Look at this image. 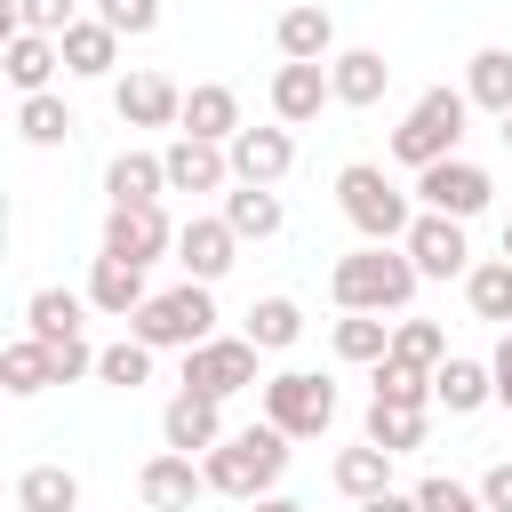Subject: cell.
Segmentation results:
<instances>
[{"instance_id":"f546056e","label":"cell","mask_w":512,"mask_h":512,"mask_svg":"<svg viewBox=\"0 0 512 512\" xmlns=\"http://www.w3.org/2000/svg\"><path fill=\"white\" fill-rule=\"evenodd\" d=\"M336 488H344L352 504H368V496H384V488H392V448H376V440H360V448H344V456H336Z\"/></svg>"},{"instance_id":"9a60e30c","label":"cell","mask_w":512,"mask_h":512,"mask_svg":"<svg viewBox=\"0 0 512 512\" xmlns=\"http://www.w3.org/2000/svg\"><path fill=\"white\" fill-rule=\"evenodd\" d=\"M272 40H280L288 64H328V56H336V16H328L320 0H288L280 24H272Z\"/></svg>"},{"instance_id":"d4e9b609","label":"cell","mask_w":512,"mask_h":512,"mask_svg":"<svg viewBox=\"0 0 512 512\" xmlns=\"http://www.w3.org/2000/svg\"><path fill=\"white\" fill-rule=\"evenodd\" d=\"M80 312H88V296H72V288H32V296H24V336L64 344V336H80Z\"/></svg>"},{"instance_id":"d590c367","label":"cell","mask_w":512,"mask_h":512,"mask_svg":"<svg viewBox=\"0 0 512 512\" xmlns=\"http://www.w3.org/2000/svg\"><path fill=\"white\" fill-rule=\"evenodd\" d=\"M16 128H24V144H40V152H48V144H64V136H72V104L40 88V96H24V104H16Z\"/></svg>"},{"instance_id":"ee69618b","label":"cell","mask_w":512,"mask_h":512,"mask_svg":"<svg viewBox=\"0 0 512 512\" xmlns=\"http://www.w3.org/2000/svg\"><path fill=\"white\" fill-rule=\"evenodd\" d=\"M480 504H488V512H512V456L480 472Z\"/></svg>"},{"instance_id":"836d02e7","label":"cell","mask_w":512,"mask_h":512,"mask_svg":"<svg viewBox=\"0 0 512 512\" xmlns=\"http://www.w3.org/2000/svg\"><path fill=\"white\" fill-rule=\"evenodd\" d=\"M224 224H232L240 240H272V232H280V200H272V184H240V192H224Z\"/></svg>"},{"instance_id":"bcb514c9","label":"cell","mask_w":512,"mask_h":512,"mask_svg":"<svg viewBox=\"0 0 512 512\" xmlns=\"http://www.w3.org/2000/svg\"><path fill=\"white\" fill-rule=\"evenodd\" d=\"M360 512H424V504H416V496H400V488H384V496H368Z\"/></svg>"},{"instance_id":"cb8c5ba5","label":"cell","mask_w":512,"mask_h":512,"mask_svg":"<svg viewBox=\"0 0 512 512\" xmlns=\"http://www.w3.org/2000/svg\"><path fill=\"white\" fill-rule=\"evenodd\" d=\"M56 64H64L56 32H8V80H16V96H40L56 80Z\"/></svg>"},{"instance_id":"d6986e66","label":"cell","mask_w":512,"mask_h":512,"mask_svg":"<svg viewBox=\"0 0 512 512\" xmlns=\"http://www.w3.org/2000/svg\"><path fill=\"white\" fill-rule=\"evenodd\" d=\"M320 104H336L328 64H280V72H272V120H280V128L320 120Z\"/></svg>"},{"instance_id":"52a82bcc","label":"cell","mask_w":512,"mask_h":512,"mask_svg":"<svg viewBox=\"0 0 512 512\" xmlns=\"http://www.w3.org/2000/svg\"><path fill=\"white\" fill-rule=\"evenodd\" d=\"M416 200L424 208H440V216H480L488 200H496V176L480 168V160H464V152H448V160H432V168H416Z\"/></svg>"},{"instance_id":"f1b7e54d","label":"cell","mask_w":512,"mask_h":512,"mask_svg":"<svg viewBox=\"0 0 512 512\" xmlns=\"http://www.w3.org/2000/svg\"><path fill=\"white\" fill-rule=\"evenodd\" d=\"M0 384H8L16 400H32V392H48V384H56V352H48L40 336H16V344L0 352Z\"/></svg>"},{"instance_id":"ac0fdd59","label":"cell","mask_w":512,"mask_h":512,"mask_svg":"<svg viewBox=\"0 0 512 512\" xmlns=\"http://www.w3.org/2000/svg\"><path fill=\"white\" fill-rule=\"evenodd\" d=\"M328 88H336V104H352V112L384 104V88H392L384 48H336V56H328Z\"/></svg>"},{"instance_id":"5bb4252c","label":"cell","mask_w":512,"mask_h":512,"mask_svg":"<svg viewBox=\"0 0 512 512\" xmlns=\"http://www.w3.org/2000/svg\"><path fill=\"white\" fill-rule=\"evenodd\" d=\"M136 496H144L152 512H192V496H208V472H200L184 448H160V456L136 472Z\"/></svg>"},{"instance_id":"7c38bea8","label":"cell","mask_w":512,"mask_h":512,"mask_svg":"<svg viewBox=\"0 0 512 512\" xmlns=\"http://www.w3.org/2000/svg\"><path fill=\"white\" fill-rule=\"evenodd\" d=\"M160 440H168V448H184V456H208V448L224 440V400L184 384V392L160 408Z\"/></svg>"},{"instance_id":"2e32d148","label":"cell","mask_w":512,"mask_h":512,"mask_svg":"<svg viewBox=\"0 0 512 512\" xmlns=\"http://www.w3.org/2000/svg\"><path fill=\"white\" fill-rule=\"evenodd\" d=\"M224 152H232V184H280L296 168V136L288 128H240Z\"/></svg>"},{"instance_id":"c3c4849f","label":"cell","mask_w":512,"mask_h":512,"mask_svg":"<svg viewBox=\"0 0 512 512\" xmlns=\"http://www.w3.org/2000/svg\"><path fill=\"white\" fill-rule=\"evenodd\" d=\"M496 136H504V152H512V112H504V128H496Z\"/></svg>"},{"instance_id":"7dc6e473","label":"cell","mask_w":512,"mask_h":512,"mask_svg":"<svg viewBox=\"0 0 512 512\" xmlns=\"http://www.w3.org/2000/svg\"><path fill=\"white\" fill-rule=\"evenodd\" d=\"M248 512H304V504H296V496H256Z\"/></svg>"},{"instance_id":"ba28073f","label":"cell","mask_w":512,"mask_h":512,"mask_svg":"<svg viewBox=\"0 0 512 512\" xmlns=\"http://www.w3.org/2000/svg\"><path fill=\"white\" fill-rule=\"evenodd\" d=\"M168 248H176V224L160 216V200H112V208H104V256L160 264Z\"/></svg>"},{"instance_id":"6da1fadb","label":"cell","mask_w":512,"mask_h":512,"mask_svg":"<svg viewBox=\"0 0 512 512\" xmlns=\"http://www.w3.org/2000/svg\"><path fill=\"white\" fill-rule=\"evenodd\" d=\"M416 256L400 248V240H360L352 256H336V272H328V288H336V304L344 312H408V296H416Z\"/></svg>"},{"instance_id":"9c48e42d","label":"cell","mask_w":512,"mask_h":512,"mask_svg":"<svg viewBox=\"0 0 512 512\" xmlns=\"http://www.w3.org/2000/svg\"><path fill=\"white\" fill-rule=\"evenodd\" d=\"M256 352H264V344H248V336H208V344H192V352H184V384H192V392L232 400V392H248V384H256Z\"/></svg>"},{"instance_id":"60d3db41","label":"cell","mask_w":512,"mask_h":512,"mask_svg":"<svg viewBox=\"0 0 512 512\" xmlns=\"http://www.w3.org/2000/svg\"><path fill=\"white\" fill-rule=\"evenodd\" d=\"M96 16H104L120 40H144V32L160 24V0H96Z\"/></svg>"},{"instance_id":"f35d334b","label":"cell","mask_w":512,"mask_h":512,"mask_svg":"<svg viewBox=\"0 0 512 512\" xmlns=\"http://www.w3.org/2000/svg\"><path fill=\"white\" fill-rule=\"evenodd\" d=\"M376 400H416V408H432V376L408 368V360H376Z\"/></svg>"},{"instance_id":"8d00e7d4","label":"cell","mask_w":512,"mask_h":512,"mask_svg":"<svg viewBox=\"0 0 512 512\" xmlns=\"http://www.w3.org/2000/svg\"><path fill=\"white\" fill-rule=\"evenodd\" d=\"M384 360H408V368L432 376V368L448 360V336H440L432 320H392V352H384Z\"/></svg>"},{"instance_id":"5b68a950","label":"cell","mask_w":512,"mask_h":512,"mask_svg":"<svg viewBox=\"0 0 512 512\" xmlns=\"http://www.w3.org/2000/svg\"><path fill=\"white\" fill-rule=\"evenodd\" d=\"M336 200H344V216H352L360 240H408V224H416L408 192H400L376 160H352V168L336 176Z\"/></svg>"},{"instance_id":"d6a6232c","label":"cell","mask_w":512,"mask_h":512,"mask_svg":"<svg viewBox=\"0 0 512 512\" xmlns=\"http://www.w3.org/2000/svg\"><path fill=\"white\" fill-rule=\"evenodd\" d=\"M384 352H392V320H384V312H344V320H336V360L376 368Z\"/></svg>"},{"instance_id":"484cf974","label":"cell","mask_w":512,"mask_h":512,"mask_svg":"<svg viewBox=\"0 0 512 512\" xmlns=\"http://www.w3.org/2000/svg\"><path fill=\"white\" fill-rule=\"evenodd\" d=\"M16 512H80V472H72V464H32V472H16Z\"/></svg>"},{"instance_id":"7402d4cb","label":"cell","mask_w":512,"mask_h":512,"mask_svg":"<svg viewBox=\"0 0 512 512\" xmlns=\"http://www.w3.org/2000/svg\"><path fill=\"white\" fill-rule=\"evenodd\" d=\"M56 40H64V72H80V80H104V72L120 64V32H112L104 16H72Z\"/></svg>"},{"instance_id":"4dcf8cb0","label":"cell","mask_w":512,"mask_h":512,"mask_svg":"<svg viewBox=\"0 0 512 512\" xmlns=\"http://www.w3.org/2000/svg\"><path fill=\"white\" fill-rule=\"evenodd\" d=\"M464 96L504 120V112H512V48H480V56L464 64Z\"/></svg>"},{"instance_id":"7bdbcfd3","label":"cell","mask_w":512,"mask_h":512,"mask_svg":"<svg viewBox=\"0 0 512 512\" xmlns=\"http://www.w3.org/2000/svg\"><path fill=\"white\" fill-rule=\"evenodd\" d=\"M48 352H56V384L96 376V344H88V336H64V344H48Z\"/></svg>"},{"instance_id":"44dd1931","label":"cell","mask_w":512,"mask_h":512,"mask_svg":"<svg viewBox=\"0 0 512 512\" xmlns=\"http://www.w3.org/2000/svg\"><path fill=\"white\" fill-rule=\"evenodd\" d=\"M88 304H96V312H112V320H136V312L152 304L144 264H128V256H96V272H88Z\"/></svg>"},{"instance_id":"f6af8a7d","label":"cell","mask_w":512,"mask_h":512,"mask_svg":"<svg viewBox=\"0 0 512 512\" xmlns=\"http://www.w3.org/2000/svg\"><path fill=\"white\" fill-rule=\"evenodd\" d=\"M488 368H496V408H512V328H504V344L488 352Z\"/></svg>"},{"instance_id":"ffe728a7","label":"cell","mask_w":512,"mask_h":512,"mask_svg":"<svg viewBox=\"0 0 512 512\" xmlns=\"http://www.w3.org/2000/svg\"><path fill=\"white\" fill-rule=\"evenodd\" d=\"M184 136H208V144H232L248 120H240V96L224 88V80H200V88H184V120H176Z\"/></svg>"},{"instance_id":"1f68e13d","label":"cell","mask_w":512,"mask_h":512,"mask_svg":"<svg viewBox=\"0 0 512 512\" xmlns=\"http://www.w3.org/2000/svg\"><path fill=\"white\" fill-rule=\"evenodd\" d=\"M104 192H112V200H160V192H168V160H160V152H120V160L104 168Z\"/></svg>"},{"instance_id":"8fae6325","label":"cell","mask_w":512,"mask_h":512,"mask_svg":"<svg viewBox=\"0 0 512 512\" xmlns=\"http://www.w3.org/2000/svg\"><path fill=\"white\" fill-rule=\"evenodd\" d=\"M232 256H240V232L224 224V216H192V224H176V264H184V280H224L232 272Z\"/></svg>"},{"instance_id":"b9f144b4","label":"cell","mask_w":512,"mask_h":512,"mask_svg":"<svg viewBox=\"0 0 512 512\" xmlns=\"http://www.w3.org/2000/svg\"><path fill=\"white\" fill-rule=\"evenodd\" d=\"M72 24V0H16L8 8V32H64Z\"/></svg>"},{"instance_id":"ab89813d","label":"cell","mask_w":512,"mask_h":512,"mask_svg":"<svg viewBox=\"0 0 512 512\" xmlns=\"http://www.w3.org/2000/svg\"><path fill=\"white\" fill-rule=\"evenodd\" d=\"M416 504H424V512H488V504H480V488H464V480H448V472L416 480Z\"/></svg>"},{"instance_id":"681fc988","label":"cell","mask_w":512,"mask_h":512,"mask_svg":"<svg viewBox=\"0 0 512 512\" xmlns=\"http://www.w3.org/2000/svg\"><path fill=\"white\" fill-rule=\"evenodd\" d=\"M504 256H512V216H504Z\"/></svg>"},{"instance_id":"8992f818","label":"cell","mask_w":512,"mask_h":512,"mask_svg":"<svg viewBox=\"0 0 512 512\" xmlns=\"http://www.w3.org/2000/svg\"><path fill=\"white\" fill-rule=\"evenodd\" d=\"M264 424H280L288 440H320L336 424V384L312 376V368H280L264 376Z\"/></svg>"},{"instance_id":"83f0119b","label":"cell","mask_w":512,"mask_h":512,"mask_svg":"<svg viewBox=\"0 0 512 512\" xmlns=\"http://www.w3.org/2000/svg\"><path fill=\"white\" fill-rule=\"evenodd\" d=\"M240 336H248V344H264V352H288V344L304 336V304H296V296H256Z\"/></svg>"},{"instance_id":"e0dca14e","label":"cell","mask_w":512,"mask_h":512,"mask_svg":"<svg viewBox=\"0 0 512 512\" xmlns=\"http://www.w3.org/2000/svg\"><path fill=\"white\" fill-rule=\"evenodd\" d=\"M160 160H168V192H224V184H232V152L208 144V136H184V128H176V144H168Z\"/></svg>"},{"instance_id":"4316f807","label":"cell","mask_w":512,"mask_h":512,"mask_svg":"<svg viewBox=\"0 0 512 512\" xmlns=\"http://www.w3.org/2000/svg\"><path fill=\"white\" fill-rule=\"evenodd\" d=\"M424 424H432V416H424L416 400H368V432H360V440L408 456V448H424Z\"/></svg>"},{"instance_id":"7a4b0ae2","label":"cell","mask_w":512,"mask_h":512,"mask_svg":"<svg viewBox=\"0 0 512 512\" xmlns=\"http://www.w3.org/2000/svg\"><path fill=\"white\" fill-rule=\"evenodd\" d=\"M200 472H208V488H216V496L256 504V496H272V488H280V472H288V432H280V424L224 432V440L200 456Z\"/></svg>"},{"instance_id":"4fadbf2b","label":"cell","mask_w":512,"mask_h":512,"mask_svg":"<svg viewBox=\"0 0 512 512\" xmlns=\"http://www.w3.org/2000/svg\"><path fill=\"white\" fill-rule=\"evenodd\" d=\"M112 112H120L128 128H168V120H184V88L144 64V72H128V80L112 88Z\"/></svg>"},{"instance_id":"603a6c76","label":"cell","mask_w":512,"mask_h":512,"mask_svg":"<svg viewBox=\"0 0 512 512\" xmlns=\"http://www.w3.org/2000/svg\"><path fill=\"white\" fill-rule=\"evenodd\" d=\"M432 400H440L448 416H472V408H488V400H496V368H488V360H456V352H448V360L432 368Z\"/></svg>"},{"instance_id":"3957f363","label":"cell","mask_w":512,"mask_h":512,"mask_svg":"<svg viewBox=\"0 0 512 512\" xmlns=\"http://www.w3.org/2000/svg\"><path fill=\"white\" fill-rule=\"evenodd\" d=\"M464 120H472V96H464V88H424V96L408 104V120L392 128V160H400V168L448 160V152L464 144Z\"/></svg>"},{"instance_id":"30bf717a","label":"cell","mask_w":512,"mask_h":512,"mask_svg":"<svg viewBox=\"0 0 512 512\" xmlns=\"http://www.w3.org/2000/svg\"><path fill=\"white\" fill-rule=\"evenodd\" d=\"M400 248L416 256V272H424V280H464V272H472V248H464V216L416 208V224H408V240H400Z\"/></svg>"},{"instance_id":"277c9868","label":"cell","mask_w":512,"mask_h":512,"mask_svg":"<svg viewBox=\"0 0 512 512\" xmlns=\"http://www.w3.org/2000/svg\"><path fill=\"white\" fill-rule=\"evenodd\" d=\"M128 336H144L152 352H192V344H208V336H216V296H208V280L160 288V296L128 320Z\"/></svg>"},{"instance_id":"e575fe53","label":"cell","mask_w":512,"mask_h":512,"mask_svg":"<svg viewBox=\"0 0 512 512\" xmlns=\"http://www.w3.org/2000/svg\"><path fill=\"white\" fill-rule=\"evenodd\" d=\"M464 304H472L480 320H512V256L472 264V272H464Z\"/></svg>"},{"instance_id":"74e56055","label":"cell","mask_w":512,"mask_h":512,"mask_svg":"<svg viewBox=\"0 0 512 512\" xmlns=\"http://www.w3.org/2000/svg\"><path fill=\"white\" fill-rule=\"evenodd\" d=\"M96 376H104V384H120V392L152 384V344H144V336H120V344H104V352H96Z\"/></svg>"}]
</instances>
